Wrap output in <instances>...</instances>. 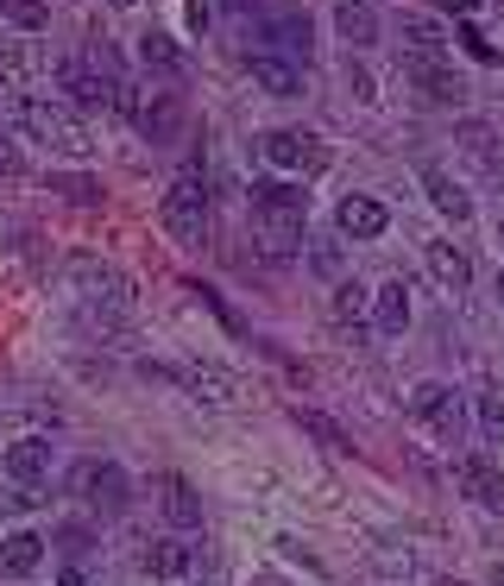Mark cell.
<instances>
[{
  "label": "cell",
  "mask_w": 504,
  "mask_h": 586,
  "mask_svg": "<svg viewBox=\"0 0 504 586\" xmlns=\"http://www.w3.org/2000/svg\"><path fill=\"white\" fill-rule=\"evenodd\" d=\"M366 303H372V296L360 291V284H334V296H329V315L341 322V329H360V315H366Z\"/></svg>",
  "instance_id": "d4e9b609"
},
{
  "label": "cell",
  "mask_w": 504,
  "mask_h": 586,
  "mask_svg": "<svg viewBox=\"0 0 504 586\" xmlns=\"http://www.w3.org/2000/svg\"><path fill=\"white\" fill-rule=\"evenodd\" d=\"M347 82H353V95H360V101H379V95H372V77L360 70V63H347Z\"/></svg>",
  "instance_id": "d6a6232c"
},
{
  "label": "cell",
  "mask_w": 504,
  "mask_h": 586,
  "mask_svg": "<svg viewBox=\"0 0 504 586\" xmlns=\"http://www.w3.org/2000/svg\"><path fill=\"white\" fill-rule=\"evenodd\" d=\"M108 7H139V0H108Z\"/></svg>",
  "instance_id": "d590c367"
},
{
  "label": "cell",
  "mask_w": 504,
  "mask_h": 586,
  "mask_svg": "<svg viewBox=\"0 0 504 586\" xmlns=\"http://www.w3.org/2000/svg\"><path fill=\"white\" fill-rule=\"evenodd\" d=\"M26 171V158H20V145H13V139L0 133V176H20Z\"/></svg>",
  "instance_id": "4dcf8cb0"
},
{
  "label": "cell",
  "mask_w": 504,
  "mask_h": 586,
  "mask_svg": "<svg viewBox=\"0 0 504 586\" xmlns=\"http://www.w3.org/2000/svg\"><path fill=\"white\" fill-rule=\"evenodd\" d=\"M492 580H498V586H504V567H498V574H492Z\"/></svg>",
  "instance_id": "8d00e7d4"
},
{
  "label": "cell",
  "mask_w": 504,
  "mask_h": 586,
  "mask_svg": "<svg viewBox=\"0 0 504 586\" xmlns=\"http://www.w3.org/2000/svg\"><path fill=\"white\" fill-rule=\"evenodd\" d=\"M423 253H429V272H435L442 291H466V284H473V259H466L454 240H429Z\"/></svg>",
  "instance_id": "2e32d148"
},
{
  "label": "cell",
  "mask_w": 504,
  "mask_h": 586,
  "mask_svg": "<svg viewBox=\"0 0 504 586\" xmlns=\"http://www.w3.org/2000/svg\"><path fill=\"white\" fill-rule=\"evenodd\" d=\"M0 13L20 26V32H44V26H51V7H44V0H0Z\"/></svg>",
  "instance_id": "4316f807"
},
{
  "label": "cell",
  "mask_w": 504,
  "mask_h": 586,
  "mask_svg": "<svg viewBox=\"0 0 504 586\" xmlns=\"http://www.w3.org/2000/svg\"><path fill=\"white\" fill-rule=\"evenodd\" d=\"M139 63H145V70H183V51H177V39L171 32H145V39H139Z\"/></svg>",
  "instance_id": "603a6c76"
},
{
  "label": "cell",
  "mask_w": 504,
  "mask_h": 586,
  "mask_svg": "<svg viewBox=\"0 0 504 586\" xmlns=\"http://www.w3.org/2000/svg\"><path fill=\"white\" fill-rule=\"evenodd\" d=\"M461 44H466V51H473V58H480V63H498V51H492V44H485L480 32H473V26H466V32H461Z\"/></svg>",
  "instance_id": "1f68e13d"
},
{
  "label": "cell",
  "mask_w": 504,
  "mask_h": 586,
  "mask_svg": "<svg viewBox=\"0 0 504 586\" xmlns=\"http://www.w3.org/2000/svg\"><path fill=\"white\" fill-rule=\"evenodd\" d=\"M473 416H480V435H485V442H504V397H498V391L473 397Z\"/></svg>",
  "instance_id": "83f0119b"
},
{
  "label": "cell",
  "mask_w": 504,
  "mask_h": 586,
  "mask_svg": "<svg viewBox=\"0 0 504 586\" xmlns=\"http://www.w3.org/2000/svg\"><path fill=\"white\" fill-rule=\"evenodd\" d=\"M158 378H171V385H183L195 397V404H214V411H228V404H240V378H233L228 366H152Z\"/></svg>",
  "instance_id": "ba28073f"
},
{
  "label": "cell",
  "mask_w": 504,
  "mask_h": 586,
  "mask_svg": "<svg viewBox=\"0 0 504 586\" xmlns=\"http://www.w3.org/2000/svg\"><path fill=\"white\" fill-rule=\"evenodd\" d=\"M127 120H133L139 133L152 139V145H164V139L177 133V120H183V108H177V95H139V89H127Z\"/></svg>",
  "instance_id": "30bf717a"
},
{
  "label": "cell",
  "mask_w": 504,
  "mask_h": 586,
  "mask_svg": "<svg viewBox=\"0 0 504 586\" xmlns=\"http://www.w3.org/2000/svg\"><path fill=\"white\" fill-rule=\"evenodd\" d=\"M498 310H504V272H498Z\"/></svg>",
  "instance_id": "e575fe53"
},
{
  "label": "cell",
  "mask_w": 504,
  "mask_h": 586,
  "mask_svg": "<svg viewBox=\"0 0 504 586\" xmlns=\"http://www.w3.org/2000/svg\"><path fill=\"white\" fill-rule=\"evenodd\" d=\"M209 20H214V13H209V0H190V26H195V32H202Z\"/></svg>",
  "instance_id": "836d02e7"
},
{
  "label": "cell",
  "mask_w": 504,
  "mask_h": 586,
  "mask_svg": "<svg viewBox=\"0 0 504 586\" xmlns=\"http://www.w3.org/2000/svg\"><path fill=\"white\" fill-rule=\"evenodd\" d=\"M454 486L473 498V505H485V511H504V473L485 461V454H466L461 467H454Z\"/></svg>",
  "instance_id": "7c38bea8"
},
{
  "label": "cell",
  "mask_w": 504,
  "mask_h": 586,
  "mask_svg": "<svg viewBox=\"0 0 504 586\" xmlns=\"http://www.w3.org/2000/svg\"><path fill=\"white\" fill-rule=\"evenodd\" d=\"M278 51H296V58H310V20H278L272 26Z\"/></svg>",
  "instance_id": "f546056e"
},
{
  "label": "cell",
  "mask_w": 504,
  "mask_h": 586,
  "mask_svg": "<svg viewBox=\"0 0 504 586\" xmlns=\"http://www.w3.org/2000/svg\"><path fill=\"white\" fill-rule=\"evenodd\" d=\"M51 190L70 195V202H82V209H95V202H101V183H95V176H51Z\"/></svg>",
  "instance_id": "f1b7e54d"
},
{
  "label": "cell",
  "mask_w": 504,
  "mask_h": 586,
  "mask_svg": "<svg viewBox=\"0 0 504 586\" xmlns=\"http://www.w3.org/2000/svg\"><path fill=\"white\" fill-rule=\"evenodd\" d=\"M0 473H7L13 486H39V479H51V442H44V435L13 442V448L0 454Z\"/></svg>",
  "instance_id": "8fae6325"
},
{
  "label": "cell",
  "mask_w": 504,
  "mask_h": 586,
  "mask_svg": "<svg viewBox=\"0 0 504 586\" xmlns=\"http://www.w3.org/2000/svg\"><path fill=\"white\" fill-rule=\"evenodd\" d=\"M44 562V536H32V529H13V536H0V574L7 580H26V574H39Z\"/></svg>",
  "instance_id": "9a60e30c"
},
{
  "label": "cell",
  "mask_w": 504,
  "mask_h": 586,
  "mask_svg": "<svg viewBox=\"0 0 504 586\" xmlns=\"http://www.w3.org/2000/svg\"><path fill=\"white\" fill-rule=\"evenodd\" d=\"M296 430H303V435H315V442H322V448H334V454H353L347 430H341V423H329L322 411H296Z\"/></svg>",
  "instance_id": "cb8c5ba5"
},
{
  "label": "cell",
  "mask_w": 504,
  "mask_h": 586,
  "mask_svg": "<svg viewBox=\"0 0 504 586\" xmlns=\"http://www.w3.org/2000/svg\"><path fill=\"white\" fill-rule=\"evenodd\" d=\"M366 315H372V329H379V334H404L410 329V284H404V277L379 284L372 303H366Z\"/></svg>",
  "instance_id": "5bb4252c"
},
{
  "label": "cell",
  "mask_w": 504,
  "mask_h": 586,
  "mask_svg": "<svg viewBox=\"0 0 504 586\" xmlns=\"http://www.w3.org/2000/svg\"><path fill=\"white\" fill-rule=\"evenodd\" d=\"M416 176H423L429 202H435V209H442L447 221H466V215H473V195H466L461 183H454V176L442 171V164H423V171H416Z\"/></svg>",
  "instance_id": "ac0fdd59"
},
{
  "label": "cell",
  "mask_w": 504,
  "mask_h": 586,
  "mask_svg": "<svg viewBox=\"0 0 504 586\" xmlns=\"http://www.w3.org/2000/svg\"><path fill=\"white\" fill-rule=\"evenodd\" d=\"M303 215H310V195L296 183H252V234L272 259H291L303 246Z\"/></svg>",
  "instance_id": "6da1fadb"
},
{
  "label": "cell",
  "mask_w": 504,
  "mask_h": 586,
  "mask_svg": "<svg viewBox=\"0 0 504 586\" xmlns=\"http://www.w3.org/2000/svg\"><path fill=\"white\" fill-rule=\"evenodd\" d=\"M498 246H504V221H498Z\"/></svg>",
  "instance_id": "74e56055"
},
{
  "label": "cell",
  "mask_w": 504,
  "mask_h": 586,
  "mask_svg": "<svg viewBox=\"0 0 504 586\" xmlns=\"http://www.w3.org/2000/svg\"><path fill=\"white\" fill-rule=\"evenodd\" d=\"M44 58L39 51H26V44H0V82H26V77H39Z\"/></svg>",
  "instance_id": "484cf974"
},
{
  "label": "cell",
  "mask_w": 504,
  "mask_h": 586,
  "mask_svg": "<svg viewBox=\"0 0 504 586\" xmlns=\"http://www.w3.org/2000/svg\"><path fill=\"white\" fill-rule=\"evenodd\" d=\"M404 82L423 101H435V108H454V101L466 95V82L454 77V63H447L442 51H416V44H404Z\"/></svg>",
  "instance_id": "8992f818"
},
{
  "label": "cell",
  "mask_w": 504,
  "mask_h": 586,
  "mask_svg": "<svg viewBox=\"0 0 504 586\" xmlns=\"http://www.w3.org/2000/svg\"><path fill=\"white\" fill-rule=\"evenodd\" d=\"M454 139L466 145V158H473V164H485V171H498V133H492L485 120H461V127H454Z\"/></svg>",
  "instance_id": "7402d4cb"
},
{
  "label": "cell",
  "mask_w": 504,
  "mask_h": 586,
  "mask_svg": "<svg viewBox=\"0 0 504 586\" xmlns=\"http://www.w3.org/2000/svg\"><path fill=\"white\" fill-rule=\"evenodd\" d=\"M259 158H265L272 171H322V164H329L322 139L315 133H291V127H278V133L259 139Z\"/></svg>",
  "instance_id": "9c48e42d"
},
{
  "label": "cell",
  "mask_w": 504,
  "mask_h": 586,
  "mask_svg": "<svg viewBox=\"0 0 504 586\" xmlns=\"http://www.w3.org/2000/svg\"><path fill=\"white\" fill-rule=\"evenodd\" d=\"M70 492L89 511H127V498H133V486H127V473L114 461H77L70 467Z\"/></svg>",
  "instance_id": "52a82bcc"
},
{
  "label": "cell",
  "mask_w": 504,
  "mask_h": 586,
  "mask_svg": "<svg viewBox=\"0 0 504 586\" xmlns=\"http://www.w3.org/2000/svg\"><path fill=\"white\" fill-rule=\"evenodd\" d=\"M164 228L183 246H202L209 240V183H202V171H183L164 190Z\"/></svg>",
  "instance_id": "277c9868"
},
{
  "label": "cell",
  "mask_w": 504,
  "mask_h": 586,
  "mask_svg": "<svg viewBox=\"0 0 504 586\" xmlns=\"http://www.w3.org/2000/svg\"><path fill=\"white\" fill-rule=\"evenodd\" d=\"M334 228L347 240H379L391 228V215H385V202L379 195H347L341 209H334Z\"/></svg>",
  "instance_id": "4fadbf2b"
},
{
  "label": "cell",
  "mask_w": 504,
  "mask_h": 586,
  "mask_svg": "<svg viewBox=\"0 0 504 586\" xmlns=\"http://www.w3.org/2000/svg\"><path fill=\"white\" fill-rule=\"evenodd\" d=\"M334 26H341V39L347 44H372L379 39V13H372L366 0H341V7H334Z\"/></svg>",
  "instance_id": "44dd1931"
},
{
  "label": "cell",
  "mask_w": 504,
  "mask_h": 586,
  "mask_svg": "<svg viewBox=\"0 0 504 586\" xmlns=\"http://www.w3.org/2000/svg\"><path fill=\"white\" fill-rule=\"evenodd\" d=\"M70 291L82 296V315L95 322V329H120L127 315H133V284L127 272H114L108 259H70Z\"/></svg>",
  "instance_id": "3957f363"
},
{
  "label": "cell",
  "mask_w": 504,
  "mask_h": 586,
  "mask_svg": "<svg viewBox=\"0 0 504 586\" xmlns=\"http://www.w3.org/2000/svg\"><path fill=\"white\" fill-rule=\"evenodd\" d=\"M158 511H164L177 529H195V524H202V498H195L190 479H177V473H164V479H158Z\"/></svg>",
  "instance_id": "e0dca14e"
},
{
  "label": "cell",
  "mask_w": 504,
  "mask_h": 586,
  "mask_svg": "<svg viewBox=\"0 0 504 586\" xmlns=\"http://www.w3.org/2000/svg\"><path fill=\"white\" fill-rule=\"evenodd\" d=\"M410 416H416V423H423L435 442L461 448L466 411H461V391H454V385H435V378H429V385H416V391H410Z\"/></svg>",
  "instance_id": "5b68a950"
},
{
  "label": "cell",
  "mask_w": 504,
  "mask_h": 586,
  "mask_svg": "<svg viewBox=\"0 0 504 586\" xmlns=\"http://www.w3.org/2000/svg\"><path fill=\"white\" fill-rule=\"evenodd\" d=\"M246 70H252V82H259L265 95H303V70H296V63H284V58H272V51L246 58Z\"/></svg>",
  "instance_id": "d6986e66"
},
{
  "label": "cell",
  "mask_w": 504,
  "mask_h": 586,
  "mask_svg": "<svg viewBox=\"0 0 504 586\" xmlns=\"http://www.w3.org/2000/svg\"><path fill=\"white\" fill-rule=\"evenodd\" d=\"M13 127H20L32 145H51V152H63V158H89L95 152V133H89V120L82 114H70L63 101H44V95H13Z\"/></svg>",
  "instance_id": "7a4b0ae2"
},
{
  "label": "cell",
  "mask_w": 504,
  "mask_h": 586,
  "mask_svg": "<svg viewBox=\"0 0 504 586\" xmlns=\"http://www.w3.org/2000/svg\"><path fill=\"white\" fill-rule=\"evenodd\" d=\"M139 567H145L152 580H177V574H190V548L177 543V536H158V543H145Z\"/></svg>",
  "instance_id": "ffe728a7"
}]
</instances>
